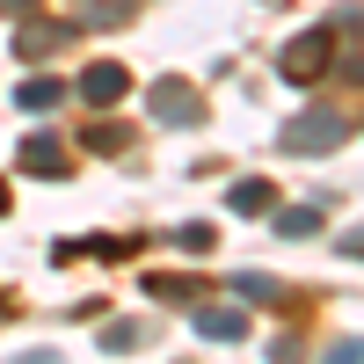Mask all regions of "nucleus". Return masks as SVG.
<instances>
[{
  "instance_id": "nucleus-1",
  "label": "nucleus",
  "mask_w": 364,
  "mask_h": 364,
  "mask_svg": "<svg viewBox=\"0 0 364 364\" xmlns=\"http://www.w3.org/2000/svg\"><path fill=\"white\" fill-rule=\"evenodd\" d=\"M343 139H350L343 109H306V117H291V124L277 132V146H284V154H336Z\"/></svg>"
},
{
  "instance_id": "nucleus-2",
  "label": "nucleus",
  "mask_w": 364,
  "mask_h": 364,
  "mask_svg": "<svg viewBox=\"0 0 364 364\" xmlns=\"http://www.w3.org/2000/svg\"><path fill=\"white\" fill-rule=\"evenodd\" d=\"M328 66H336V29H306V37H291V44L277 51V73H284L291 87H306V80H321Z\"/></svg>"
},
{
  "instance_id": "nucleus-3",
  "label": "nucleus",
  "mask_w": 364,
  "mask_h": 364,
  "mask_svg": "<svg viewBox=\"0 0 364 364\" xmlns=\"http://www.w3.org/2000/svg\"><path fill=\"white\" fill-rule=\"evenodd\" d=\"M146 109H154V124H168V132H190V124H204V102H197V87H190V80H154Z\"/></svg>"
},
{
  "instance_id": "nucleus-4",
  "label": "nucleus",
  "mask_w": 364,
  "mask_h": 364,
  "mask_svg": "<svg viewBox=\"0 0 364 364\" xmlns=\"http://www.w3.org/2000/svg\"><path fill=\"white\" fill-rule=\"evenodd\" d=\"M124 87H132V73L117 66V58H95V66L80 73L73 95H80V102H95V109H117V102H124Z\"/></svg>"
},
{
  "instance_id": "nucleus-5",
  "label": "nucleus",
  "mask_w": 364,
  "mask_h": 364,
  "mask_svg": "<svg viewBox=\"0 0 364 364\" xmlns=\"http://www.w3.org/2000/svg\"><path fill=\"white\" fill-rule=\"evenodd\" d=\"M15 168H22V175H51V182H58L73 161H66V146H58L51 132H29V139L15 146Z\"/></svg>"
},
{
  "instance_id": "nucleus-6",
  "label": "nucleus",
  "mask_w": 364,
  "mask_h": 364,
  "mask_svg": "<svg viewBox=\"0 0 364 364\" xmlns=\"http://www.w3.org/2000/svg\"><path fill=\"white\" fill-rule=\"evenodd\" d=\"M197 336L204 343H240V336H248V314H240V306H197Z\"/></svg>"
},
{
  "instance_id": "nucleus-7",
  "label": "nucleus",
  "mask_w": 364,
  "mask_h": 364,
  "mask_svg": "<svg viewBox=\"0 0 364 364\" xmlns=\"http://www.w3.org/2000/svg\"><path fill=\"white\" fill-rule=\"evenodd\" d=\"M58 44H73V29H66V22H22V37H15V51L29 58V66H37V58H51Z\"/></svg>"
},
{
  "instance_id": "nucleus-8",
  "label": "nucleus",
  "mask_w": 364,
  "mask_h": 364,
  "mask_svg": "<svg viewBox=\"0 0 364 364\" xmlns=\"http://www.w3.org/2000/svg\"><path fill=\"white\" fill-rule=\"evenodd\" d=\"M15 102H22L29 117H44V109H58V102H66V87L44 73V80H22V87H15Z\"/></svg>"
},
{
  "instance_id": "nucleus-9",
  "label": "nucleus",
  "mask_w": 364,
  "mask_h": 364,
  "mask_svg": "<svg viewBox=\"0 0 364 364\" xmlns=\"http://www.w3.org/2000/svg\"><path fill=\"white\" fill-rule=\"evenodd\" d=\"M269 204H277V190H269V182H233V190H226V211H248V219H255V211H269Z\"/></svg>"
},
{
  "instance_id": "nucleus-10",
  "label": "nucleus",
  "mask_w": 364,
  "mask_h": 364,
  "mask_svg": "<svg viewBox=\"0 0 364 364\" xmlns=\"http://www.w3.org/2000/svg\"><path fill=\"white\" fill-rule=\"evenodd\" d=\"M277 233H284V240H314V233H321V204H291V211H277Z\"/></svg>"
},
{
  "instance_id": "nucleus-11",
  "label": "nucleus",
  "mask_w": 364,
  "mask_h": 364,
  "mask_svg": "<svg viewBox=\"0 0 364 364\" xmlns=\"http://www.w3.org/2000/svg\"><path fill=\"white\" fill-rule=\"evenodd\" d=\"M102 350H109V357L146 350V328H139V321H109V328H102Z\"/></svg>"
},
{
  "instance_id": "nucleus-12",
  "label": "nucleus",
  "mask_w": 364,
  "mask_h": 364,
  "mask_svg": "<svg viewBox=\"0 0 364 364\" xmlns=\"http://www.w3.org/2000/svg\"><path fill=\"white\" fill-rule=\"evenodd\" d=\"M233 291H240V299H255V306H277V284L255 277V269H233Z\"/></svg>"
},
{
  "instance_id": "nucleus-13",
  "label": "nucleus",
  "mask_w": 364,
  "mask_h": 364,
  "mask_svg": "<svg viewBox=\"0 0 364 364\" xmlns=\"http://www.w3.org/2000/svg\"><path fill=\"white\" fill-rule=\"evenodd\" d=\"M146 291H154V299H197V284H190V277H161V269L146 277Z\"/></svg>"
},
{
  "instance_id": "nucleus-14",
  "label": "nucleus",
  "mask_w": 364,
  "mask_h": 364,
  "mask_svg": "<svg viewBox=\"0 0 364 364\" xmlns=\"http://www.w3.org/2000/svg\"><path fill=\"white\" fill-rule=\"evenodd\" d=\"M87 146H95V154H124V124H102V117H95V132H87Z\"/></svg>"
},
{
  "instance_id": "nucleus-15",
  "label": "nucleus",
  "mask_w": 364,
  "mask_h": 364,
  "mask_svg": "<svg viewBox=\"0 0 364 364\" xmlns=\"http://www.w3.org/2000/svg\"><path fill=\"white\" fill-rule=\"evenodd\" d=\"M321 364H364V336H343V343H336V350H328Z\"/></svg>"
},
{
  "instance_id": "nucleus-16",
  "label": "nucleus",
  "mask_w": 364,
  "mask_h": 364,
  "mask_svg": "<svg viewBox=\"0 0 364 364\" xmlns=\"http://www.w3.org/2000/svg\"><path fill=\"white\" fill-rule=\"evenodd\" d=\"M29 8H37V0H0V15H29Z\"/></svg>"
},
{
  "instance_id": "nucleus-17",
  "label": "nucleus",
  "mask_w": 364,
  "mask_h": 364,
  "mask_svg": "<svg viewBox=\"0 0 364 364\" xmlns=\"http://www.w3.org/2000/svg\"><path fill=\"white\" fill-rule=\"evenodd\" d=\"M0 219H8V182H0Z\"/></svg>"
}]
</instances>
